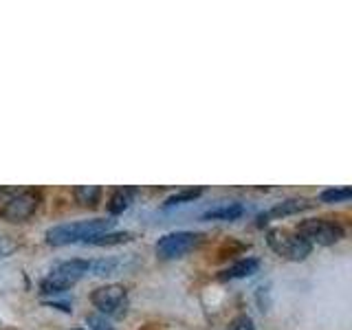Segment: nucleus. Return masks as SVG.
I'll return each instance as SVG.
<instances>
[{"instance_id": "13", "label": "nucleus", "mask_w": 352, "mask_h": 330, "mask_svg": "<svg viewBox=\"0 0 352 330\" xmlns=\"http://www.w3.org/2000/svg\"><path fill=\"white\" fill-rule=\"evenodd\" d=\"M135 238L132 231H106V234H99L91 238L86 245H95V247H113V245H126Z\"/></svg>"}, {"instance_id": "6", "label": "nucleus", "mask_w": 352, "mask_h": 330, "mask_svg": "<svg viewBox=\"0 0 352 330\" xmlns=\"http://www.w3.org/2000/svg\"><path fill=\"white\" fill-rule=\"evenodd\" d=\"M91 302L102 317H124L128 311V291L121 284H104L91 293Z\"/></svg>"}, {"instance_id": "4", "label": "nucleus", "mask_w": 352, "mask_h": 330, "mask_svg": "<svg viewBox=\"0 0 352 330\" xmlns=\"http://www.w3.org/2000/svg\"><path fill=\"white\" fill-rule=\"evenodd\" d=\"M42 203V194L33 187L18 190L11 196H7L0 205V218L7 223H27V220L38 212Z\"/></svg>"}, {"instance_id": "17", "label": "nucleus", "mask_w": 352, "mask_h": 330, "mask_svg": "<svg viewBox=\"0 0 352 330\" xmlns=\"http://www.w3.org/2000/svg\"><path fill=\"white\" fill-rule=\"evenodd\" d=\"M227 330H256V324H253V319L249 315H236L234 319L229 322Z\"/></svg>"}, {"instance_id": "12", "label": "nucleus", "mask_w": 352, "mask_h": 330, "mask_svg": "<svg viewBox=\"0 0 352 330\" xmlns=\"http://www.w3.org/2000/svg\"><path fill=\"white\" fill-rule=\"evenodd\" d=\"M245 214V207L240 203H225V205H218L214 209L203 214V220H236Z\"/></svg>"}, {"instance_id": "11", "label": "nucleus", "mask_w": 352, "mask_h": 330, "mask_svg": "<svg viewBox=\"0 0 352 330\" xmlns=\"http://www.w3.org/2000/svg\"><path fill=\"white\" fill-rule=\"evenodd\" d=\"M130 203H132V192L126 190V187H117V190L108 196L106 209H108L110 216H119V214H124L126 209L130 207Z\"/></svg>"}, {"instance_id": "2", "label": "nucleus", "mask_w": 352, "mask_h": 330, "mask_svg": "<svg viewBox=\"0 0 352 330\" xmlns=\"http://www.w3.org/2000/svg\"><path fill=\"white\" fill-rule=\"evenodd\" d=\"M91 260H82V258H73V260H64L58 262L55 267L44 275L40 282V291L44 295H58L73 289V286L80 282L84 275L91 273Z\"/></svg>"}, {"instance_id": "15", "label": "nucleus", "mask_w": 352, "mask_h": 330, "mask_svg": "<svg viewBox=\"0 0 352 330\" xmlns=\"http://www.w3.org/2000/svg\"><path fill=\"white\" fill-rule=\"evenodd\" d=\"M201 194H203V187H190V190H181V192L172 194L168 201H165V207H174V205H183V203H194Z\"/></svg>"}, {"instance_id": "21", "label": "nucleus", "mask_w": 352, "mask_h": 330, "mask_svg": "<svg viewBox=\"0 0 352 330\" xmlns=\"http://www.w3.org/2000/svg\"><path fill=\"white\" fill-rule=\"evenodd\" d=\"M73 330H84V328H73Z\"/></svg>"}, {"instance_id": "5", "label": "nucleus", "mask_w": 352, "mask_h": 330, "mask_svg": "<svg viewBox=\"0 0 352 330\" xmlns=\"http://www.w3.org/2000/svg\"><path fill=\"white\" fill-rule=\"evenodd\" d=\"M267 245L273 253H278L280 258L291 260V262H302L311 256L313 247L304 242L297 234L286 229H269L267 231Z\"/></svg>"}, {"instance_id": "18", "label": "nucleus", "mask_w": 352, "mask_h": 330, "mask_svg": "<svg viewBox=\"0 0 352 330\" xmlns=\"http://www.w3.org/2000/svg\"><path fill=\"white\" fill-rule=\"evenodd\" d=\"M16 249H18L16 240H11L9 236H0V258H9Z\"/></svg>"}, {"instance_id": "14", "label": "nucleus", "mask_w": 352, "mask_h": 330, "mask_svg": "<svg viewBox=\"0 0 352 330\" xmlns=\"http://www.w3.org/2000/svg\"><path fill=\"white\" fill-rule=\"evenodd\" d=\"M102 194H104V190L97 185H80L73 190L75 201L82 207H97V203L102 201Z\"/></svg>"}, {"instance_id": "8", "label": "nucleus", "mask_w": 352, "mask_h": 330, "mask_svg": "<svg viewBox=\"0 0 352 330\" xmlns=\"http://www.w3.org/2000/svg\"><path fill=\"white\" fill-rule=\"evenodd\" d=\"M315 205L317 203L311 201V198H284V201H280L278 205H273L269 212L258 216V225L269 223V218H286V216L306 212V209H313Z\"/></svg>"}, {"instance_id": "3", "label": "nucleus", "mask_w": 352, "mask_h": 330, "mask_svg": "<svg viewBox=\"0 0 352 330\" xmlns=\"http://www.w3.org/2000/svg\"><path fill=\"white\" fill-rule=\"evenodd\" d=\"M295 234L300 236L308 245L319 247H333L344 240V227L339 223H333L328 218H306L295 227Z\"/></svg>"}, {"instance_id": "9", "label": "nucleus", "mask_w": 352, "mask_h": 330, "mask_svg": "<svg viewBox=\"0 0 352 330\" xmlns=\"http://www.w3.org/2000/svg\"><path fill=\"white\" fill-rule=\"evenodd\" d=\"M260 271V260L258 258H242V260H236L231 264L229 269H225L220 273V280H245V278H251V275H256Z\"/></svg>"}, {"instance_id": "19", "label": "nucleus", "mask_w": 352, "mask_h": 330, "mask_svg": "<svg viewBox=\"0 0 352 330\" xmlns=\"http://www.w3.org/2000/svg\"><path fill=\"white\" fill-rule=\"evenodd\" d=\"M86 322L93 330H115V326H110V322H106V317L102 315H88Z\"/></svg>"}, {"instance_id": "7", "label": "nucleus", "mask_w": 352, "mask_h": 330, "mask_svg": "<svg viewBox=\"0 0 352 330\" xmlns=\"http://www.w3.org/2000/svg\"><path fill=\"white\" fill-rule=\"evenodd\" d=\"M201 238L203 236L196 234V231H172V234H165L159 238V242L154 245V251H157L161 260H176L196 249Z\"/></svg>"}, {"instance_id": "20", "label": "nucleus", "mask_w": 352, "mask_h": 330, "mask_svg": "<svg viewBox=\"0 0 352 330\" xmlns=\"http://www.w3.org/2000/svg\"><path fill=\"white\" fill-rule=\"evenodd\" d=\"M139 330H161V326L159 324H143Z\"/></svg>"}, {"instance_id": "1", "label": "nucleus", "mask_w": 352, "mask_h": 330, "mask_svg": "<svg viewBox=\"0 0 352 330\" xmlns=\"http://www.w3.org/2000/svg\"><path fill=\"white\" fill-rule=\"evenodd\" d=\"M115 227V220L110 218H91V220H75V223H66V225H55L47 229L44 240L51 247H66V245H75V242H86L106 234Z\"/></svg>"}, {"instance_id": "10", "label": "nucleus", "mask_w": 352, "mask_h": 330, "mask_svg": "<svg viewBox=\"0 0 352 330\" xmlns=\"http://www.w3.org/2000/svg\"><path fill=\"white\" fill-rule=\"evenodd\" d=\"M249 249H251L249 242H242L238 238H227V240H223L218 245L216 260L223 262V260H229V258H234V256H242V253H247Z\"/></svg>"}, {"instance_id": "16", "label": "nucleus", "mask_w": 352, "mask_h": 330, "mask_svg": "<svg viewBox=\"0 0 352 330\" xmlns=\"http://www.w3.org/2000/svg\"><path fill=\"white\" fill-rule=\"evenodd\" d=\"M350 196H352V190L350 187H339V190H324L322 194H319V201L322 203H346L350 201Z\"/></svg>"}]
</instances>
